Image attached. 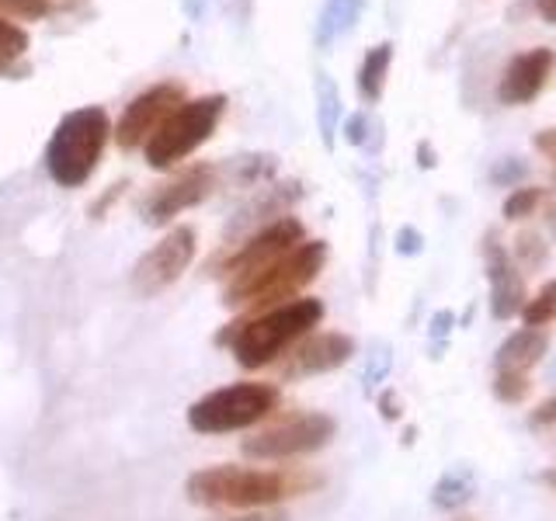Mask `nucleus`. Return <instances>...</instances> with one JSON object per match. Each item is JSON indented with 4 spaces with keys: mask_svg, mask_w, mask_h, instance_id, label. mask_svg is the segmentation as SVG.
Returning a JSON list of instances; mask_svg holds the SVG:
<instances>
[{
    "mask_svg": "<svg viewBox=\"0 0 556 521\" xmlns=\"http://www.w3.org/2000/svg\"><path fill=\"white\" fill-rule=\"evenodd\" d=\"M320 480L303 469H254V466H205L191 473L185 494L202 508H233V511H261L275 508L278 500L300 497L313 491Z\"/></svg>",
    "mask_w": 556,
    "mask_h": 521,
    "instance_id": "nucleus-1",
    "label": "nucleus"
},
{
    "mask_svg": "<svg viewBox=\"0 0 556 521\" xmlns=\"http://www.w3.org/2000/svg\"><path fill=\"white\" fill-rule=\"evenodd\" d=\"M320 320H324V303L309 300V295L303 300L300 295V300H292V303L271 306L265 313H254V317L233 323L219 341L230 344L240 369L254 372V369H265V365H275Z\"/></svg>",
    "mask_w": 556,
    "mask_h": 521,
    "instance_id": "nucleus-2",
    "label": "nucleus"
},
{
    "mask_svg": "<svg viewBox=\"0 0 556 521\" xmlns=\"http://www.w3.org/2000/svg\"><path fill=\"white\" fill-rule=\"evenodd\" d=\"M327 260V243L324 240H303L300 247H292L286 257H278L275 265L257 271L248 282L226 285L223 303L233 309H248V317L265 313L271 306H282L300 300V292L324 271Z\"/></svg>",
    "mask_w": 556,
    "mask_h": 521,
    "instance_id": "nucleus-3",
    "label": "nucleus"
},
{
    "mask_svg": "<svg viewBox=\"0 0 556 521\" xmlns=\"http://www.w3.org/2000/svg\"><path fill=\"white\" fill-rule=\"evenodd\" d=\"M109 136L112 122L101 104H84V109L66 112L46 147L49 178L60 188H80L94 174Z\"/></svg>",
    "mask_w": 556,
    "mask_h": 521,
    "instance_id": "nucleus-4",
    "label": "nucleus"
},
{
    "mask_svg": "<svg viewBox=\"0 0 556 521\" xmlns=\"http://www.w3.org/2000/svg\"><path fill=\"white\" fill-rule=\"evenodd\" d=\"M278 407V390L268 382H233L205 393L188 410V424L199 434H230L268 421Z\"/></svg>",
    "mask_w": 556,
    "mask_h": 521,
    "instance_id": "nucleus-5",
    "label": "nucleus"
},
{
    "mask_svg": "<svg viewBox=\"0 0 556 521\" xmlns=\"http://www.w3.org/2000/svg\"><path fill=\"white\" fill-rule=\"evenodd\" d=\"M226 112V94H202L185 101L161 129L147 139V164L156 170H167L174 164H181L185 156L195 153L208 136L216 132L219 118Z\"/></svg>",
    "mask_w": 556,
    "mask_h": 521,
    "instance_id": "nucleus-6",
    "label": "nucleus"
},
{
    "mask_svg": "<svg viewBox=\"0 0 556 521\" xmlns=\"http://www.w3.org/2000/svg\"><path fill=\"white\" fill-rule=\"evenodd\" d=\"M334 431H338L334 417L317 414V410H300V414L278 417V421L254 431L251 439H243V456L261 459V462L309 456V452L324 448L334 439Z\"/></svg>",
    "mask_w": 556,
    "mask_h": 521,
    "instance_id": "nucleus-7",
    "label": "nucleus"
},
{
    "mask_svg": "<svg viewBox=\"0 0 556 521\" xmlns=\"http://www.w3.org/2000/svg\"><path fill=\"white\" fill-rule=\"evenodd\" d=\"M303 240H306L303 223L292 219V216H282V219H275L268 226H261L251 240H243V243H237V247L223 251L216 257V265H208V271L223 275L226 285L248 282V278H254L257 271H265L268 265H275L278 257H286L292 247H300Z\"/></svg>",
    "mask_w": 556,
    "mask_h": 521,
    "instance_id": "nucleus-8",
    "label": "nucleus"
},
{
    "mask_svg": "<svg viewBox=\"0 0 556 521\" xmlns=\"http://www.w3.org/2000/svg\"><path fill=\"white\" fill-rule=\"evenodd\" d=\"M195 260V230L191 226H174V230L156 240L153 247L136 260L132 268V289L139 295H156L170 289Z\"/></svg>",
    "mask_w": 556,
    "mask_h": 521,
    "instance_id": "nucleus-9",
    "label": "nucleus"
},
{
    "mask_svg": "<svg viewBox=\"0 0 556 521\" xmlns=\"http://www.w3.org/2000/svg\"><path fill=\"white\" fill-rule=\"evenodd\" d=\"M188 101L185 87L181 84H156V87H147L143 94L132 98L126 104V112H122L118 126L112 129L115 132V143L122 150H139L147 147V139L164 126V122L181 109V104Z\"/></svg>",
    "mask_w": 556,
    "mask_h": 521,
    "instance_id": "nucleus-10",
    "label": "nucleus"
},
{
    "mask_svg": "<svg viewBox=\"0 0 556 521\" xmlns=\"http://www.w3.org/2000/svg\"><path fill=\"white\" fill-rule=\"evenodd\" d=\"M355 355V341L341 334V330H324V334H309L295 341L289 352L278 358V376L282 379H306L324 376L348 365Z\"/></svg>",
    "mask_w": 556,
    "mask_h": 521,
    "instance_id": "nucleus-11",
    "label": "nucleus"
},
{
    "mask_svg": "<svg viewBox=\"0 0 556 521\" xmlns=\"http://www.w3.org/2000/svg\"><path fill=\"white\" fill-rule=\"evenodd\" d=\"M216 188V170L208 164H195L185 167L181 174H174L167 185H161L156 191H150V199L143 202V216L147 223H170L174 216H181L185 208H195L199 202H205Z\"/></svg>",
    "mask_w": 556,
    "mask_h": 521,
    "instance_id": "nucleus-12",
    "label": "nucleus"
},
{
    "mask_svg": "<svg viewBox=\"0 0 556 521\" xmlns=\"http://www.w3.org/2000/svg\"><path fill=\"white\" fill-rule=\"evenodd\" d=\"M556 69V52L549 46H535L511 56V63L504 66V74L497 80V101L501 104H529L543 94V87L549 84Z\"/></svg>",
    "mask_w": 556,
    "mask_h": 521,
    "instance_id": "nucleus-13",
    "label": "nucleus"
},
{
    "mask_svg": "<svg viewBox=\"0 0 556 521\" xmlns=\"http://www.w3.org/2000/svg\"><path fill=\"white\" fill-rule=\"evenodd\" d=\"M483 260H486V282H491V317L494 320H511L526 306V282L515 265V257L497 243L494 233L483 240Z\"/></svg>",
    "mask_w": 556,
    "mask_h": 521,
    "instance_id": "nucleus-14",
    "label": "nucleus"
},
{
    "mask_svg": "<svg viewBox=\"0 0 556 521\" xmlns=\"http://www.w3.org/2000/svg\"><path fill=\"white\" fill-rule=\"evenodd\" d=\"M549 352V334L543 327H521L515 334L497 347L494 355V369H508V372H529L535 369L543 355Z\"/></svg>",
    "mask_w": 556,
    "mask_h": 521,
    "instance_id": "nucleus-15",
    "label": "nucleus"
},
{
    "mask_svg": "<svg viewBox=\"0 0 556 521\" xmlns=\"http://www.w3.org/2000/svg\"><path fill=\"white\" fill-rule=\"evenodd\" d=\"M473 494H477L473 469H469V466H452V469H445V473L439 476V483H434L431 504L439 511H459V508H466L469 500H473Z\"/></svg>",
    "mask_w": 556,
    "mask_h": 521,
    "instance_id": "nucleus-16",
    "label": "nucleus"
},
{
    "mask_svg": "<svg viewBox=\"0 0 556 521\" xmlns=\"http://www.w3.org/2000/svg\"><path fill=\"white\" fill-rule=\"evenodd\" d=\"M390 63H393V46L382 42V46H372L365 52V60L358 66V94L365 101H379L382 98V87H387V77H390Z\"/></svg>",
    "mask_w": 556,
    "mask_h": 521,
    "instance_id": "nucleus-17",
    "label": "nucleus"
},
{
    "mask_svg": "<svg viewBox=\"0 0 556 521\" xmlns=\"http://www.w3.org/2000/svg\"><path fill=\"white\" fill-rule=\"evenodd\" d=\"M518 317L526 320V327H546L556 320V278L539 285V292L532 295V300H526Z\"/></svg>",
    "mask_w": 556,
    "mask_h": 521,
    "instance_id": "nucleus-18",
    "label": "nucleus"
},
{
    "mask_svg": "<svg viewBox=\"0 0 556 521\" xmlns=\"http://www.w3.org/2000/svg\"><path fill=\"white\" fill-rule=\"evenodd\" d=\"M543 199H546L543 188H515L511 195L504 199V219H508V223H521V219L535 216V208L543 205Z\"/></svg>",
    "mask_w": 556,
    "mask_h": 521,
    "instance_id": "nucleus-19",
    "label": "nucleus"
},
{
    "mask_svg": "<svg viewBox=\"0 0 556 521\" xmlns=\"http://www.w3.org/2000/svg\"><path fill=\"white\" fill-rule=\"evenodd\" d=\"M494 396L501 404H521V399L529 396L532 382H529V372H508V369H497L494 372Z\"/></svg>",
    "mask_w": 556,
    "mask_h": 521,
    "instance_id": "nucleus-20",
    "label": "nucleus"
},
{
    "mask_svg": "<svg viewBox=\"0 0 556 521\" xmlns=\"http://www.w3.org/2000/svg\"><path fill=\"white\" fill-rule=\"evenodd\" d=\"M28 31L22 25L8 22V17H0V66L14 63L17 56H25L28 52Z\"/></svg>",
    "mask_w": 556,
    "mask_h": 521,
    "instance_id": "nucleus-21",
    "label": "nucleus"
},
{
    "mask_svg": "<svg viewBox=\"0 0 556 521\" xmlns=\"http://www.w3.org/2000/svg\"><path fill=\"white\" fill-rule=\"evenodd\" d=\"M358 11H362V0H330L327 11H324V39L341 35L348 25L355 22Z\"/></svg>",
    "mask_w": 556,
    "mask_h": 521,
    "instance_id": "nucleus-22",
    "label": "nucleus"
},
{
    "mask_svg": "<svg viewBox=\"0 0 556 521\" xmlns=\"http://www.w3.org/2000/svg\"><path fill=\"white\" fill-rule=\"evenodd\" d=\"M52 11V0H0V17L8 22H35Z\"/></svg>",
    "mask_w": 556,
    "mask_h": 521,
    "instance_id": "nucleus-23",
    "label": "nucleus"
},
{
    "mask_svg": "<svg viewBox=\"0 0 556 521\" xmlns=\"http://www.w3.org/2000/svg\"><path fill=\"white\" fill-rule=\"evenodd\" d=\"M546 260V243H543V237L539 233H518V247H515V265H521V268H529V271H535L539 265Z\"/></svg>",
    "mask_w": 556,
    "mask_h": 521,
    "instance_id": "nucleus-24",
    "label": "nucleus"
},
{
    "mask_svg": "<svg viewBox=\"0 0 556 521\" xmlns=\"http://www.w3.org/2000/svg\"><path fill=\"white\" fill-rule=\"evenodd\" d=\"M521 174H526V164L518 161V156H508V161H501L494 170H491V181L494 185H515Z\"/></svg>",
    "mask_w": 556,
    "mask_h": 521,
    "instance_id": "nucleus-25",
    "label": "nucleus"
},
{
    "mask_svg": "<svg viewBox=\"0 0 556 521\" xmlns=\"http://www.w3.org/2000/svg\"><path fill=\"white\" fill-rule=\"evenodd\" d=\"M324 91H327V98H324V136L330 139V129H334V115H338V91L330 84H324Z\"/></svg>",
    "mask_w": 556,
    "mask_h": 521,
    "instance_id": "nucleus-26",
    "label": "nucleus"
},
{
    "mask_svg": "<svg viewBox=\"0 0 556 521\" xmlns=\"http://www.w3.org/2000/svg\"><path fill=\"white\" fill-rule=\"evenodd\" d=\"M223 521H289V514H286V511H278V508H261V511H248V514L223 518Z\"/></svg>",
    "mask_w": 556,
    "mask_h": 521,
    "instance_id": "nucleus-27",
    "label": "nucleus"
},
{
    "mask_svg": "<svg viewBox=\"0 0 556 521\" xmlns=\"http://www.w3.org/2000/svg\"><path fill=\"white\" fill-rule=\"evenodd\" d=\"M535 150L539 153H546L549 161H553V167H556V129H543L535 136Z\"/></svg>",
    "mask_w": 556,
    "mask_h": 521,
    "instance_id": "nucleus-28",
    "label": "nucleus"
},
{
    "mask_svg": "<svg viewBox=\"0 0 556 521\" xmlns=\"http://www.w3.org/2000/svg\"><path fill=\"white\" fill-rule=\"evenodd\" d=\"M532 424H556V396H549L546 404L532 414Z\"/></svg>",
    "mask_w": 556,
    "mask_h": 521,
    "instance_id": "nucleus-29",
    "label": "nucleus"
},
{
    "mask_svg": "<svg viewBox=\"0 0 556 521\" xmlns=\"http://www.w3.org/2000/svg\"><path fill=\"white\" fill-rule=\"evenodd\" d=\"M532 8L539 11L546 25H556V0H532Z\"/></svg>",
    "mask_w": 556,
    "mask_h": 521,
    "instance_id": "nucleus-30",
    "label": "nucleus"
},
{
    "mask_svg": "<svg viewBox=\"0 0 556 521\" xmlns=\"http://www.w3.org/2000/svg\"><path fill=\"white\" fill-rule=\"evenodd\" d=\"M348 139H352V143H362L365 139V115H355L348 122Z\"/></svg>",
    "mask_w": 556,
    "mask_h": 521,
    "instance_id": "nucleus-31",
    "label": "nucleus"
},
{
    "mask_svg": "<svg viewBox=\"0 0 556 521\" xmlns=\"http://www.w3.org/2000/svg\"><path fill=\"white\" fill-rule=\"evenodd\" d=\"M400 240H404V243H400V251H404V254L421 251V237H414L410 230H407V233H400Z\"/></svg>",
    "mask_w": 556,
    "mask_h": 521,
    "instance_id": "nucleus-32",
    "label": "nucleus"
},
{
    "mask_svg": "<svg viewBox=\"0 0 556 521\" xmlns=\"http://www.w3.org/2000/svg\"><path fill=\"white\" fill-rule=\"evenodd\" d=\"M546 226H549V233H553V240H556V199L546 205Z\"/></svg>",
    "mask_w": 556,
    "mask_h": 521,
    "instance_id": "nucleus-33",
    "label": "nucleus"
},
{
    "mask_svg": "<svg viewBox=\"0 0 556 521\" xmlns=\"http://www.w3.org/2000/svg\"><path fill=\"white\" fill-rule=\"evenodd\" d=\"M539 480H543V483L549 486V491L556 494V469H546V473H543V476H539Z\"/></svg>",
    "mask_w": 556,
    "mask_h": 521,
    "instance_id": "nucleus-34",
    "label": "nucleus"
},
{
    "mask_svg": "<svg viewBox=\"0 0 556 521\" xmlns=\"http://www.w3.org/2000/svg\"><path fill=\"white\" fill-rule=\"evenodd\" d=\"M553 379H556V361H553Z\"/></svg>",
    "mask_w": 556,
    "mask_h": 521,
    "instance_id": "nucleus-35",
    "label": "nucleus"
}]
</instances>
